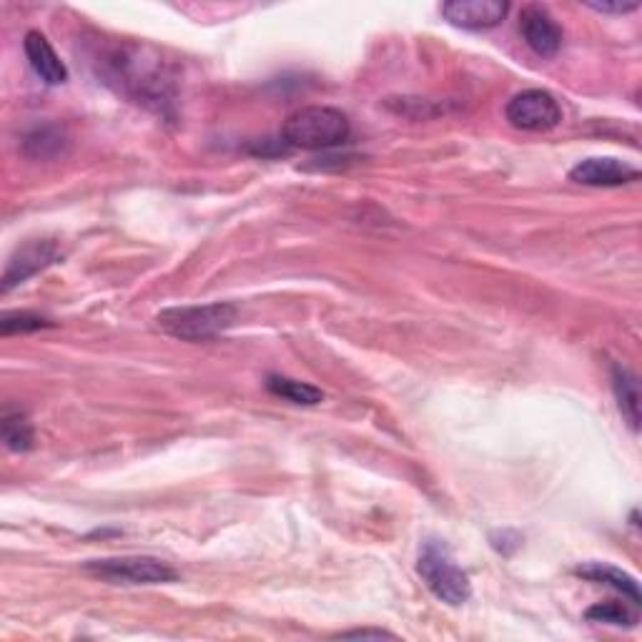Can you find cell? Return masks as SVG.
Instances as JSON below:
<instances>
[{
    "label": "cell",
    "mask_w": 642,
    "mask_h": 642,
    "mask_svg": "<svg viewBox=\"0 0 642 642\" xmlns=\"http://www.w3.org/2000/svg\"><path fill=\"white\" fill-rule=\"evenodd\" d=\"M69 149V136L59 126H43L28 133L23 139V151L31 159H55Z\"/></svg>",
    "instance_id": "14"
},
{
    "label": "cell",
    "mask_w": 642,
    "mask_h": 642,
    "mask_svg": "<svg viewBox=\"0 0 642 642\" xmlns=\"http://www.w3.org/2000/svg\"><path fill=\"white\" fill-rule=\"evenodd\" d=\"M26 59L31 63L38 79L48 85H63L69 81V69L59 59V53L53 51V45L41 31H28L23 41Z\"/></svg>",
    "instance_id": "10"
},
{
    "label": "cell",
    "mask_w": 642,
    "mask_h": 642,
    "mask_svg": "<svg viewBox=\"0 0 642 642\" xmlns=\"http://www.w3.org/2000/svg\"><path fill=\"white\" fill-rule=\"evenodd\" d=\"M419 578L425 580L427 590L445 602V605L459 608L472 598V582L467 572L455 562L452 552L442 542H427L417 562Z\"/></svg>",
    "instance_id": "3"
},
{
    "label": "cell",
    "mask_w": 642,
    "mask_h": 642,
    "mask_svg": "<svg viewBox=\"0 0 642 642\" xmlns=\"http://www.w3.org/2000/svg\"><path fill=\"white\" fill-rule=\"evenodd\" d=\"M45 327H53V324L43 319L41 314H33V312H6L3 319H0V334H3V337H11V334L38 332Z\"/></svg>",
    "instance_id": "17"
},
{
    "label": "cell",
    "mask_w": 642,
    "mask_h": 642,
    "mask_svg": "<svg viewBox=\"0 0 642 642\" xmlns=\"http://www.w3.org/2000/svg\"><path fill=\"white\" fill-rule=\"evenodd\" d=\"M349 136V119L332 105H304V109L294 111L282 126V141L286 149L327 151L344 146Z\"/></svg>",
    "instance_id": "1"
},
{
    "label": "cell",
    "mask_w": 642,
    "mask_h": 642,
    "mask_svg": "<svg viewBox=\"0 0 642 642\" xmlns=\"http://www.w3.org/2000/svg\"><path fill=\"white\" fill-rule=\"evenodd\" d=\"M588 8H592V11H598V13H608V16H625V13H632V11H638V3H622V0H615V3H592V0H588L584 3Z\"/></svg>",
    "instance_id": "18"
},
{
    "label": "cell",
    "mask_w": 642,
    "mask_h": 642,
    "mask_svg": "<svg viewBox=\"0 0 642 642\" xmlns=\"http://www.w3.org/2000/svg\"><path fill=\"white\" fill-rule=\"evenodd\" d=\"M507 13L510 3L505 0H449L442 6L445 21L465 31H490L505 21Z\"/></svg>",
    "instance_id": "6"
},
{
    "label": "cell",
    "mask_w": 642,
    "mask_h": 642,
    "mask_svg": "<svg viewBox=\"0 0 642 642\" xmlns=\"http://www.w3.org/2000/svg\"><path fill=\"white\" fill-rule=\"evenodd\" d=\"M63 252L55 242H33L26 244L23 248H18L16 256L8 262L3 272V292H11L13 286L23 284L26 279H31L33 274L43 272L45 266H51L53 262H59Z\"/></svg>",
    "instance_id": "9"
},
{
    "label": "cell",
    "mask_w": 642,
    "mask_h": 642,
    "mask_svg": "<svg viewBox=\"0 0 642 642\" xmlns=\"http://www.w3.org/2000/svg\"><path fill=\"white\" fill-rule=\"evenodd\" d=\"M0 435L3 442L13 452H28L33 447V427L23 411H6L0 421Z\"/></svg>",
    "instance_id": "15"
},
{
    "label": "cell",
    "mask_w": 642,
    "mask_h": 642,
    "mask_svg": "<svg viewBox=\"0 0 642 642\" xmlns=\"http://www.w3.org/2000/svg\"><path fill=\"white\" fill-rule=\"evenodd\" d=\"M520 33L540 59H554L562 48V28L544 6H524L520 13Z\"/></svg>",
    "instance_id": "7"
},
{
    "label": "cell",
    "mask_w": 642,
    "mask_h": 642,
    "mask_svg": "<svg viewBox=\"0 0 642 642\" xmlns=\"http://www.w3.org/2000/svg\"><path fill=\"white\" fill-rule=\"evenodd\" d=\"M85 572L111 584H169L179 580V572L169 562L146 554L91 560L85 562Z\"/></svg>",
    "instance_id": "4"
},
{
    "label": "cell",
    "mask_w": 642,
    "mask_h": 642,
    "mask_svg": "<svg viewBox=\"0 0 642 642\" xmlns=\"http://www.w3.org/2000/svg\"><path fill=\"white\" fill-rule=\"evenodd\" d=\"M505 119L517 131L544 133L560 126L562 109L550 91L527 89L514 93L505 105Z\"/></svg>",
    "instance_id": "5"
},
{
    "label": "cell",
    "mask_w": 642,
    "mask_h": 642,
    "mask_svg": "<svg viewBox=\"0 0 642 642\" xmlns=\"http://www.w3.org/2000/svg\"><path fill=\"white\" fill-rule=\"evenodd\" d=\"M612 391H615L622 419L628 421L632 432L640 429V385L638 377L622 364H612Z\"/></svg>",
    "instance_id": "12"
},
{
    "label": "cell",
    "mask_w": 642,
    "mask_h": 642,
    "mask_svg": "<svg viewBox=\"0 0 642 642\" xmlns=\"http://www.w3.org/2000/svg\"><path fill=\"white\" fill-rule=\"evenodd\" d=\"M266 389H269L274 397H282L299 407H316L324 401V391L319 387L309 385V381L282 377V374H272V377H266Z\"/></svg>",
    "instance_id": "13"
},
{
    "label": "cell",
    "mask_w": 642,
    "mask_h": 642,
    "mask_svg": "<svg viewBox=\"0 0 642 642\" xmlns=\"http://www.w3.org/2000/svg\"><path fill=\"white\" fill-rule=\"evenodd\" d=\"M337 638H344V640H367V638H374V640H381V638H387V640H395L397 635L395 632H387V630H347V632H339Z\"/></svg>",
    "instance_id": "19"
},
{
    "label": "cell",
    "mask_w": 642,
    "mask_h": 642,
    "mask_svg": "<svg viewBox=\"0 0 642 642\" xmlns=\"http://www.w3.org/2000/svg\"><path fill=\"white\" fill-rule=\"evenodd\" d=\"M584 618L590 622H605V625H615V628H635L638 625V612L630 610L622 602H598L592 605Z\"/></svg>",
    "instance_id": "16"
},
{
    "label": "cell",
    "mask_w": 642,
    "mask_h": 642,
    "mask_svg": "<svg viewBox=\"0 0 642 642\" xmlns=\"http://www.w3.org/2000/svg\"><path fill=\"white\" fill-rule=\"evenodd\" d=\"M638 179H640V169L628 164V161H620L612 156L584 159L578 166L570 169V181L582 186H595V188L625 186Z\"/></svg>",
    "instance_id": "8"
},
{
    "label": "cell",
    "mask_w": 642,
    "mask_h": 642,
    "mask_svg": "<svg viewBox=\"0 0 642 642\" xmlns=\"http://www.w3.org/2000/svg\"><path fill=\"white\" fill-rule=\"evenodd\" d=\"M238 309L228 302L194 304V306H171L156 316L161 332L169 337L184 342H206L214 339L236 324Z\"/></svg>",
    "instance_id": "2"
},
{
    "label": "cell",
    "mask_w": 642,
    "mask_h": 642,
    "mask_svg": "<svg viewBox=\"0 0 642 642\" xmlns=\"http://www.w3.org/2000/svg\"><path fill=\"white\" fill-rule=\"evenodd\" d=\"M574 574H580V578L590 580V582H600V584H608V588L622 592V598H628L632 605H640L642 595H640V584L638 580L628 574L625 570L615 568V564H608V562H588V564H580Z\"/></svg>",
    "instance_id": "11"
}]
</instances>
